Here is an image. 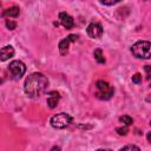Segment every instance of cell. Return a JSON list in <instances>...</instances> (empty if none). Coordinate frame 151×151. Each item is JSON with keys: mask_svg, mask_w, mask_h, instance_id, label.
Here are the masks:
<instances>
[{"mask_svg": "<svg viewBox=\"0 0 151 151\" xmlns=\"http://www.w3.org/2000/svg\"><path fill=\"white\" fill-rule=\"evenodd\" d=\"M119 151H140V149L137 146V145H133V144H129V145H125L123 146Z\"/></svg>", "mask_w": 151, "mask_h": 151, "instance_id": "14", "label": "cell"}, {"mask_svg": "<svg viewBox=\"0 0 151 151\" xmlns=\"http://www.w3.org/2000/svg\"><path fill=\"white\" fill-rule=\"evenodd\" d=\"M51 151H61V149H60L59 146H53V147L51 149Z\"/></svg>", "mask_w": 151, "mask_h": 151, "instance_id": "21", "label": "cell"}, {"mask_svg": "<svg viewBox=\"0 0 151 151\" xmlns=\"http://www.w3.org/2000/svg\"><path fill=\"white\" fill-rule=\"evenodd\" d=\"M150 125H151V120H150Z\"/></svg>", "mask_w": 151, "mask_h": 151, "instance_id": "24", "label": "cell"}, {"mask_svg": "<svg viewBox=\"0 0 151 151\" xmlns=\"http://www.w3.org/2000/svg\"><path fill=\"white\" fill-rule=\"evenodd\" d=\"M77 39H78V35H76V34H70V35L66 37L65 39L60 40V42H59V45H58L60 54H61V55L67 54L68 48H70V44H71L72 41H76Z\"/></svg>", "mask_w": 151, "mask_h": 151, "instance_id": "7", "label": "cell"}, {"mask_svg": "<svg viewBox=\"0 0 151 151\" xmlns=\"http://www.w3.org/2000/svg\"><path fill=\"white\" fill-rule=\"evenodd\" d=\"M118 2H119V0H116V1H100L101 5H106V6H112V5H116Z\"/></svg>", "mask_w": 151, "mask_h": 151, "instance_id": "19", "label": "cell"}, {"mask_svg": "<svg viewBox=\"0 0 151 151\" xmlns=\"http://www.w3.org/2000/svg\"><path fill=\"white\" fill-rule=\"evenodd\" d=\"M96 87H97V92H96V97L101 99V100H109L113 97L114 93V88L106 81L104 80H98L96 83Z\"/></svg>", "mask_w": 151, "mask_h": 151, "instance_id": "3", "label": "cell"}, {"mask_svg": "<svg viewBox=\"0 0 151 151\" xmlns=\"http://www.w3.org/2000/svg\"><path fill=\"white\" fill-rule=\"evenodd\" d=\"M146 100H147V101H151V96H149V97H146Z\"/></svg>", "mask_w": 151, "mask_h": 151, "instance_id": "23", "label": "cell"}, {"mask_svg": "<svg viewBox=\"0 0 151 151\" xmlns=\"http://www.w3.org/2000/svg\"><path fill=\"white\" fill-rule=\"evenodd\" d=\"M20 14V8L17 7V6H13V7H9L7 9L4 11L2 13V17H12V18H17L19 17Z\"/></svg>", "mask_w": 151, "mask_h": 151, "instance_id": "11", "label": "cell"}, {"mask_svg": "<svg viewBox=\"0 0 151 151\" xmlns=\"http://www.w3.org/2000/svg\"><path fill=\"white\" fill-rule=\"evenodd\" d=\"M119 122H120V123H123L125 126H129V125H131V124L133 123L132 118H131L130 116H126V114H124V116L119 117Z\"/></svg>", "mask_w": 151, "mask_h": 151, "instance_id": "13", "label": "cell"}, {"mask_svg": "<svg viewBox=\"0 0 151 151\" xmlns=\"http://www.w3.org/2000/svg\"><path fill=\"white\" fill-rule=\"evenodd\" d=\"M59 99H60V96L58 92H51L48 98H47V105L50 109H54L57 107L58 103H59Z\"/></svg>", "mask_w": 151, "mask_h": 151, "instance_id": "10", "label": "cell"}, {"mask_svg": "<svg viewBox=\"0 0 151 151\" xmlns=\"http://www.w3.org/2000/svg\"><path fill=\"white\" fill-rule=\"evenodd\" d=\"M71 123H72V117L65 112L57 113V114L52 116V118L50 119V124L54 129H65Z\"/></svg>", "mask_w": 151, "mask_h": 151, "instance_id": "4", "label": "cell"}, {"mask_svg": "<svg viewBox=\"0 0 151 151\" xmlns=\"http://www.w3.org/2000/svg\"><path fill=\"white\" fill-rule=\"evenodd\" d=\"M93 57H94V59L97 60V63L98 64H105V58H104V54H103V51L100 50V48H97V50H94V52H93Z\"/></svg>", "mask_w": 151, "mask_h": 151, "instance_id": "12", "label": "cell"}, {"mask_svg": "<svg viewBox=\"0 0 151 151\" xmlns=\"http://www.w3.org/2000/svg\"><path fill=\"white\" fill-rule=\"evenodd\" d=\"M59 20H60V24H61L66 29H71V28H73V26H74V20H73V18H72L68 13H66V12H60V13H59Z\"/></svg>", "mask_w": 151, "mask_h": 151, "instance_id": "8", "label": "cell"}, {"mask_svg": "<svg viewBox=\"0 0 151 151\" xmlns=\"http://www.w3.org/2000/svg\"><path fill=\"white\" fill-rule=\"evenodd\" d=\"M132 83L134 84H140L142 83V74L140 73H136L132 76Z\"/></svg>", "mask_w": 151, "mask_h": 151, "instance_id": "15", "label": "cell"}, {"mask_svg": "<svg viewBox=\"0 0 151 151\" xmlns=\"http://www.w3.org/2000/svg\"><path fill=\"white\" fill-rule=\"evenodd\" d=\"M144 71L146 72L147 79H151V66H150V65H145V66H144Z\"/></svg>", "mask_w": 151, "mask_h": 151, "instance_id": "18", "label": "cell"}, {"mask_svg": "<svg viewBox=\"0 0 151 151\" xmlns=\"http://www.w3.org/2000/svg\"><path fill=\"white\" fill-rule=\"evenodd\" d=\"M13 55H14V48L11 45H7V46L2 47L1 51H0V60L1 61H6L7 59L12 58Z\"/></svg>", "mask_w": 151, "mask_h": 151, "instance_id": "9", "label": "cell"}, {"mask_svg": "<svg viewBox=\"0 0 151 151\" xmlns=\"http://www.w3.org/2000/svg\"><path fill=\"white\" fill-rule=\"evenodd\" d=\"M96 151H112L111 149H98V150H96Z\"/></svg>", "mask_w": 151, "mask_h": 151, "instance_id": "22", "label": "cell"}, {"mask_svg": "<svg viewBox=\"0 0 151 151\" xmlns=\"http://www.w3.org/2000/svg\"><path fill=\"white\" fill-rule=\"evenodd\" d=\"M146 139H147V142H150V143H151V131L146 133Z\"/></svg>", "mask_w": 151, "mask_h": 151, "instance_id": "20", "label": "cell"}, {"mask_svg": "<svg viewBox=\"0 0 151 151\" xmlns=\"http://www.w3.org/2000/svg\"><path fill=\"white\" fill-rule=\"evenodd\" d=\"M8 71L14 80H19L26 72V66L20 60H13L8 65Z\"/></svg>", "mask_w": 151, "mask_h": 151, "instance_id": "5", "label": "cell"}, {"mask_svg": "<svg viewBox=\"0 0 151 151\" xmlns=\"http://www.w3.org/2000/svg\"><path fill=\"white\" fill-rule=\"evenodd\" d=\"M6 26H7L8 29H14V28L17 27V22H14V21L7 19V20H6Z\"/></svg>", "mask_w": 151, "mask_h": 151, "instance_id": "16", "label": "cell"}, {"mask_svg": "<svg viewBox=\"0 0 151 151\" xmlns=\"http://www.w3.org/2000/svg\"><path fill=\"white\" fill-rule=\"evenodd\" d=\"M87 35L93 39H99L103 35V27L99 22H91L86 28Z\"/></svg>", "mask_w": 151, "mask_h": 151, "instance_id": "6", "label": "cell"}, {"mask_svg": "<svg viewBox=\"0 0 151 151\" xmlns=\"http://www.w3.org/2000/svg\"><path fill=\"white\" fill-rule=\"evenodd\" d=\"M48 86V79L40 72H34L29 74L24 84V91L29 98L40 97Z\"/></svg>", "mask_w": 151, "mask_h": 151, "instance_id": "1", "label": "cell"}, {"mask_svg": "<svg viewBox=\"0 0 151 151\" xmlns=\"http://www.w3.org/2000/svg\"><path fill=\"white\" fill-rule=\"evenodd\" d=\"M116 131L118 132V134H120V136H125L127 132H129V130H127V127L125 126V127H117L116 129Z\"/></svg>", "mask_w": 151, "mask_h": 151, "instance_id": "17", "label": "cell"}, {"mask_svg": "<svg viewBox=\"0 0 151 151\" xmlns=\"http://www.w3.org/2000/svg\"><path fill=\"white\" fill-rule=\"evenodd\" d=\"M132 54L138 59H151V41L140 40L132 45Z\"/></svg>", "mask_w": 151, "mask_h": 151, "instance_id": "2", "label": "cell"}]
</instances>
